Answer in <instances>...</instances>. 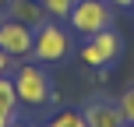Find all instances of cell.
<instances>
[{
    "label": "cell",
    "instance_id": "cell-4",
    "mask_svg": "<svg viewBox=\"0 0 134 127\" xmlns=\"http://www.w3.org/2000/svg\"><path fill=\"white\" fill-rule=\"evenodd\" d=\"M32 46H35V28L21 25V21H14V18L0 21V49H4L11 60L32 57Z\"/></svg>",
    "mask_w": 134,
    "mask_h": 127
},
{
    "label": "cell",
    "instance_id": "cell-6",
    "mask_svg": "<svg viewBox=\"0 0 134 127\" xmlns=\"http://www.w3.org/2000/svg\"><path fill=\"white\" fill-rule=\"evenodd\" d=\"M7 14H11L14 21H21V25H28V28L46 25V7H42V0H11V4H7Z\"/></svg>",
    "mask_w": 134,
    "mask_h": 127
},
{
    "label": "cell",
    "instance_id": "cell-9",
    "mask_svg": "<svg viewBox=\"0 0 134 127\" xmlns=\"http://www.w3.org/2000/svg\"><path fill=\"white\" fill-rule=\"evenodd\" d=\"M46 127H88V120H85V113L64 109V113H57L53 120H46Z\"/></svg>",
    "mask_w": 134,
    "mask_h": 127
},
{
    "label": "cell",
    "instance_id": "cell-17",
    "mask_svg": "<svg viewBox=\"0 0 134 127\" xmlns=\"http://www.w3.org/2000/svg\"><path fill=\"white\" fill-rule=\"evenodd\" d=\"M131 7H134V4H131Z\"/></svg>",
    "mask_w": 134,
    "mask_h": 127
},
{
    "label": "cell",
    "instance_id": "cell-8",
    "mask_svg": "<svg viewBox=\"0 0 134 127\" xmlns=\"http://www.w3.org/2000/svg\"><path fill=\"white\" fill-rule=\"evenodd\" d=\"M18 120V88H14V78H0V127H11Z\"/></svg>",
    "mask_w": 134,
    "mask_h": 127
},
{
    "label": "cell",
    "instance_id": "cell-14",
    "mask_svg": "<svg viewBox=\"0 0 134 127\" xmlns=\"http://www.w3.org/2000/svg\"><path fill=\"white\" fill-rule=\"evenodd\" d=\"M11 127H28V124H21V120H14V124H11Z\"/></svg>",
    "mask_w": 134,
    "mask_h": 127
},
{
    "label": "cell",
    "instance_id": "cell-12",
    "mask_svg": "<svg viewBox=\"0 0 134 127\" xmlns=\"http://www.w3.org/2000/svg\"><path fill=\"white\" fill-rule=\"evenodd\" d=\"M7 67H11V57H7L4 49H0V78H4V74H7Z\"/></svg>",
    "mask_w": 134,
    "mask_h": 127
},
{
    "label": "cell",
    "instance_id": "cell-15",
    "mask_svg": "<svg viewBox=\"0 0 134 127\" xmlns=\"http://www.w3.org/2000/svg\"><path fill=\"white\" fill-rule=\"evenodd\" d=\"M7 4H11V0H0V7H7Z\"/></svg>",
    "mask_w": 134,
    "mask_h": 127
},
{
    "label": "cell",
    "instance_id": "cell-2",
    "mask_svg": "<svg viewBox=\"0 0 134 127\" xmlns=\"http://www.w3.org/2000/svg\"><path fill=\"white\" fill-rule=\"evenodd\" d=\"M67 21L78 35H95L113 25V4L109 0H78Z\"/></svg>",
    "mask_w": 134,
    "mask_h": 127
},
{
    "label": "cell",
    "instance_id": "cell-16",
    "mask_svg": "<svg viewBox=\"0 0 134 127\" xmlns=\"http://www.w3.org/2000/svg\"><path fill=\"white\" fill-rule=\"evenodd\" d=\"M127 127H134V124H127Z\"/></svg>",
    "mask_w": 134,
    "mask_h": 127
},
{
    "label": "cell",
    "instance_id": "cell-3",
    "mask_svg": "<svg viewBox=\"0 0 134 127\" xmlns=\"http://www.w3.org/2000/svg\"><path fill=\"white\" fill-rule=\"evenodd\" d=\"M67 49H71V42H67V32L60 25H53V21H46V25L35 28V46H32V57L39 64H57L67 57Z\"/></svg>",
    "mask_w": 134,
    "mask_h": 127
},
{
    "label": "cell",
    "instance_id": "cell-1",
    "mask_svg": "<svg viewBox=\"0 0 134 127\" xmlns=\"http://www.w3.org/2000/svg\"><path fill=\"white\" fill-rule=\"evenodd\" d=\"M14 88H18V102L25 106H42V102H53V81L46 74V64H21L14 74Z\"/></svg>",
    "mask_w": 134,
    "mask_h": 127
},
{
    "label": "cell",
    "instance_id": "cell-5",
    "mask_svg": "<svg viewBox=\"0 0 134 127\" xmlns=\"http://www.w3.org/2000/svg\"><path fill=\"white\" fill-rule=\"evenodd\" d=\"M116 57H120V35L113 28H102V32L88 35L85 49H81V60L92 64V67H109Z\"/></svg>",
    "mask_w": 134,
    "mask_h": 127
},
{
    "label": "cell",
    "instance_id": "cell-10",
    "mask_svg": "<svg viewBox=\"0 0 134 127\" xmlns=\"http://www.w3.org/2000/svg\"><path fill=\"white\" fill-rule=\"evenodd\" d=\"M74 4H78V0H42V7H46L49 18H71Z\"/></svg>",
    "mask_w": 134,
    "mask_h": 127
},
{
    "label": "cell",
    "instance_id": "cell-13",
    "mask_svg": "<svg viewBox=\"0 0 134 127\" xmlns=\"http://www.w3.org/2000/svg\"><path fill=\"white\" fill-rule=\"evenodd\" d=\"M109 4H113V7H131L134 0H109Z\"/></svg>",
    "mask_w": 134,
    "mask_h": 127
},
{
    "label": "cell",
    "instance_id": "cell-11",
    "mask_svg": "<svg viewBox=\"0 0 134 127\" xmlns=\"http://www.w3.org/2000/svg\"><path fill=\"white\" fill-rule=\"evenodd\" d=\"M116 106H120V113H124V120H127V124H134V85H131L127 92L120 95V102H116Z\"/></svg>",
    "mask_w": 134,
    "mask_h": 127
},
{
    "label": "cell",
    "instance_id": "cell-7",
    "mask_svg": "<svg viewBox=\"0 0 134 127\" xmlns=\"http://www.w3.org/2000/svg\"><path fill=\"white\" fill-rule=\"evenodd\" d=\"M85 120H88V127H127L120 106H113V102H92L85 109Z\"/></svg>",
    "mask_w": 134,
    "mask_h": 127
}]
</instances>
